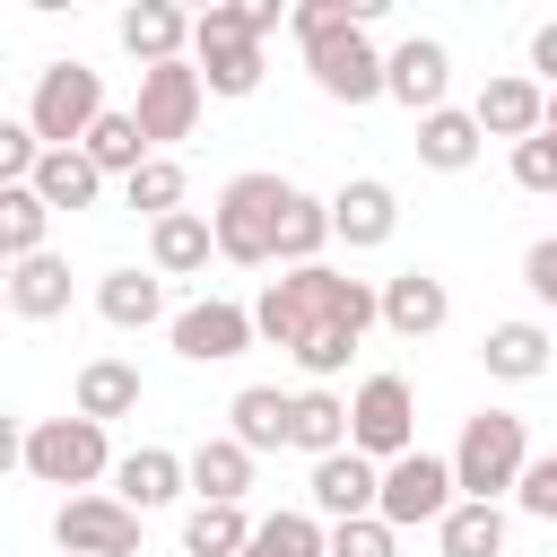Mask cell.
<instances>
[{
  "label": "cell",
  "instance_id": "8d00e7d4",
  "mask_svg": "<svg viewBox=\"0 0 557 557\" xmlns=\"http://www.w3.org/2000/svg\"><path fill=\"white\" fill-rule=\"evenodd\" d=\"M357 339H366V331H322V339H305V348H296V366H305V383H331V374H348V357H357Z\"/></svg>",
  "mask_w": 557,
  "mask_h": 557
},
{
  "label": "cell",
  "instance_id": "44dd1931",
  "mask_svg": "<svg viewBox=\"0 0 557 557\" xmlns=\"http://www.w3.org/2000/svg\"><path fill=\"white\" fill-rule=\"evenodd\" d=\"M287 426H296V392H278V383H244L226 400V435L244 453H287Z\"/></svg>",
  "mask_w": 557,
  "mask_h": 557
},
{
  "label": "cell",
  "instance_id": "e0dca14e",
  "mask_svg": "<svg viewBox=\"0 0 557 557\" xmlns=\"http://www.w3.org/2000/svg\"><path fill=\"white\" fill-rule=\"evenodd\" d=\"M479 366H487L496 383H540V374L557 366V331H548V322H531V313H513V322H487V339H479Z\"/></svg>",
  "mask_w": 557,
  "mask_h": 557
},
{
  "label": "cell",
  "instance_id": "7402d4cb",
  "mask_svg": "<svg viewBox=\"0 0 557 557\" xmlns=\"http://www.w3.org/2000/svg\"><path fill=\"white\" fill-rule=\"evenodd\" d=\"M96 313H104L113 331H148V322H174V313H165V278H157V270H131V261L96 278Z\"/></svg>",
  "mask_w": 557,
  "mask_h": 557
},
{
  "label": "cell",
  "instance_id": "7a4b0ae2",
  "mask_svg": "<svg viewBox=\"0 0 557 557\" xmlns=\"http://www.w3.org/2000/svg\"><path fill=\"white\" fill-rule=\"evenodd\" d=\"M287 200H296L287 174H235V183L218 191V209H209V226H218V261H235V270H270V261H278V218H287Z\"/></svg>",
  "mask_w": 557,
  "mask_h": 557
},
{
  "label": "cell",
  "instance_id": "d590c367",
  "mask_svg": "<svg viewBox=\"0 0 557 557\" xmlns=\"http://www.w3.org/2000/svg\"><path fill=\"white\" fill-rule=\"evenodd\" d=\"M331 557H400V531H392L383 513H366V522H331Z\"/></svg>",
  "mask_w": 557,
  "mask_h": 557
},
{
  "label": "cell",
  "instance_id": "5bb4252c",
  "mask_svg": "<svg viewBox=\"0 0 557 557\" xmlns=\"http://www.w3.org/2000/svg\"><path fill=\"white\" fill-rule=\"evenodd\" d=\"M470 113H479L487 139H513V148H522V139L548 131V87H540L531 70H496V78L470 96Z\"/></svg>",
  "mask_w": 557,
  "mask_h": 557
},
{
  "label": "cell",
  "instance_id": "9a60e30c",
  "mask_svg": "<svg viewBox=\"0 0 557 557\" xmlns=\"http://www.w3.org/2000/svg\"><path fill=\"white\" fill-rule=\"evenodd\" d=\"M331 235H339L348 252L392 244V235H400V191H392L383 174H348V183L331 191Z\"/></svg>",
  "mask_w": 557,
  "mask_h": 557
},
{
  "label": "cell",
  "instance_id": "7c38bea8",
  "mask_svg": "<svg viewBox=\"0 0 557 557\" xmlns=\"http://www.w3.org/2000/svg\"><path fill=\"white\" fill-rule=\"evenodd\" d=\"M305 513H322V522H366V513H383V461H366L357 444L331 453V461H313V470H305Z\"/></svg>",
  "mask_w": 557,
  "mask_h": 557
},
{
  "label": "cell",
  "instance_id": "4316f807",
  "mask_svg": "<svg viewBox=\"0 0 557 557\" xmlns=\"http://www.w3.org/2000/svg\"><path fill=\"white\" fill-rule=\"evenodd\" d=\"M287 453H305V461H331V453H348V400H339L331 383H305V392H296Z\"/></svg>",
  "mask_w": 557,
  "mask_h": 557
},
{
  "label": "cell",
  "instance_id": "603a6c76",
  "mask_svg": "<svg viewBox=\"0 0 557 557\" xmlns=\"http://www.w3.org/2000/svg\"><path fill=\"white\" fill-rule=\"evenodd\" d=\"M139 366L131 357H87L78 366V383H70V400H78V418H96V426H113V418H131L139 409Z\"/></svg>",
  "mask_w": 557,
  "mask_h": 557
},
{
  "label": "cell",
  "instance_id": "1f68e13d",
  "mask_svg": "<svg viewBox=\"0 0 557 557\" xmlns=\"http://www.w3.org/2000/svg\"><path fill=\"white\" fill-rule=\"evenodd\" d=\"M244 548H252L244 505H191L183 513V557H244Z\"/></svg>",
  "mask_w": 557,
  "mask_h": 557
},
{
  "label": "cell",
  "instance_id": "f546056e",
  "mask_svg": "<svg viewBox=\"0 0 557 557\" xmlns=\"http://www.w3.org/2000/svg\"><path fill=\"white\" fill-rule=\"evenodd\" d=\"M505 505H479V496H461L444 522H435V548L444 557H505Z\"/></svg>",
  "mask_w": 557,
  "mask_h": 557
},
{
  "label": "cell",
  "instance_id": "6da1fadb",
  "mask_svg": "<svg viewBox=\"0 0 557 557\" xmlns=\"http://www.w3.org/2000/svg\"><path fill=\"white\" fill-rule=\"evenodd\" d=\"M252 322H261L270 348L296 357V348L322 339V331H374V322H383V287H374V278H348V270H331V261L278 270V278L252 296Z\"/></svg>",
  "mask_w": 557,
  "mask_h": 557
},
{
  "label": "cell",
  "instance_id": "f1b7e54d",
  "mask_svg": "<svg viewBox=\"0 0 557 557\" xmlns=\"http://www.w3.org/2000/svg\"><path fill=\"white\" fill-rule=\"evenodd\" d=\"M87 157H96V174H104V183H131L157 148H148V131H139V113H131V104H113V113L87 131Z\"/></svg>",
  "mask_w": 557,
  "mask_h": 557
},
{
  "label": "cell",
  "instance_id": "5b68a950",
  "mask_svg": "<svg viewBox=\"0 0 557 557\" xmlns=\"http://www.w3.org/2000/svg\"><path fill=\"white\" fill-rule=\"evenodd\" d=\"M104 113H113V104H104V70H87V61H44V70H35L26 122H35L44 148H87V131H96Z\"/></svg>",
  "mask_w": 557,
  "mask_h": 557
},
{
  "label": "cell",
  "instance_id": "d6a6232c",
  "mask_svg": "<svg viewBox=\"0 0 557 557\" xmlns=\"http://www.w3.org/2000/svg\"><path fill=\"white\" fill-rule=\"evenodd\" d=\"M322 244H331V200L296 191V200H287V218H278V270H313V261H322Z\"/></svg>",
  "mask_w": 557,
  "mask_h": 557
},
{
  "label": "cell",
  "instance_id": "83f0119b",
  "mask_svg": "<svg viewBox=\"0 0 557 557\" xmlns=\"http://www.w3.org/2000/svg\"><path fill=\"white\" fill-rule=\"evenodd\" d=\"M35 191H44V209L61 218V209H96V200H104V174H96V157H87V148H44Z\"/></svg>",
  "mask_w": 557,
  "mask_h": 557
},
{
  "label": "cell",
  "instance_id": "277c9868",
  "mask_svg": "<svg viewBox=\"0 0 557 557\" xmlns=\"http://www.w3.org/2000/svg\"><path fill=\"white\" fill-rule=\"evenodd\" d=\"M522 470H531V426H522L513 409H479V418H461V444H453V479H461V496L505 505V496L522 487Z\"/></svg>",
  "mask_w": 557,
  "mask_h": 557
},
{
  "label": "cell",
  "instance_id": "ac0fdd59",
  "mask_svg": "<svg viewBox=\"0 0 557 557\" xmlns=\"http://www.w3.org/2000/svg\"><path fill=\"white\" fill-rule=\"evenodd\" d=\"M444 322H453V287H444L435 270L383 278V331H392V339H435Z\"/></svg>",
  "mask_w": 557,
  "mask_h": 557
},
{
  "label": "cell",
  "instance_id": "cb8c5ba5",
  "mask_svg": "<svg viewBox=\"0 0 557 557\" xmlns=\"http://www.w3.org/2000/svg\"><path fill=\"white\" fill-rule=\"evenodd\" d=\"M252 461L261 453H244L235 435H200L191 444V496L200 505H244L252 496Z\"/></svg>",
  "mask_w": 557,
  "mask_h": 557
},
{
  "label": "cell",
  "instance_id": "f35d334b",
  "mask_svg": "<svg viewBox=\"0 0 557 557\" xmlns=\"http://www.w3.org/2000/svg\"><path fill=\"white\" fill-rule=\"evenodd\" d=\"M35 165H44L35 122H0V183H35Z\"/></svg>",
  "mask_w": 557,
  "mask_h": 557
},
{
  "label": "cell",
  "instance_id": "ab89813d",
  "mask_svg": "<svg viewBox=\"0 0 557 557\" xmlns=\"http://www.w3.org/2000/svg\"><path fill=\"white\" fill-rule=\"evenodd\" d=\"M513 183L522 191H557V131H540V139L513 148Z\"/></svg>",
  "mask_w": 557,
  "mask_h": 557
},
{
  "label": "cell",
  "instance_id": "74e56055",
  "mask_svg": "<svg viewBox=\"0 0 557 557\" xmlns=\"http://www.w3.org/2000/svg\"><path fill=\"white\" fill-rule=\"evenodd\" d=\"M513 505H522L531 522H548V531H557V453H531V470H522Z\"/></svg>",
  "mask_w": 557,
  "mask_h": 557
},
{
  "label": "cell",
  "instance_id": "b9f144b4",
  "mask_svg": "<svg viewBox=\"0 0 557 557\" xmlns=\"http://www.w3.org/2000/svg\"><path fill=\"white\" fill-rule=\"evenodd\" d=\"M531 78H540V87H557V17H540V26H531Z\"/></svg>",
  "mask_w": 557,
  "mask_h": 557
},
{
  "label": "cell",
  "instance_id": "2e32d148",
  "mask_svg": "<svg viewBox=\"0 0 557 557\" xmlns=\"http://www.w3.org/2000/svg\"><path fill=\"white\" fill-rule=\"evenodd\" d=\"M191 26H200V9H174V0H139V9H122V52H131L139 70L191 61Z\"/></svg>",
  "mask_w": 557,
  "mask_h": 557
},
{
  "label": "cell",
  "instance_id": "52a82bcc",
  "mask_svg": "<svg viewBox=\"0 0 557 557\" xmlns=\"http://www.w3.org/2000/svg\"><path fill=\"white\" fill-rule=\"evenodd\" d=\"M348 444L366 453V461H400V453H418V392H409V374H366L357 383V400H348Z\"/></svg>",
  "mask_w": 557,
  "mask_h": 557
},
{
  "label": "cell",
  "instance_id": "4fadbf2b",
  "mask_svg": "<svg viewBox=\"0 0 557 557\" xmlns=\"http://www.w3.org/2000/svg\"><path fill=\"white\" fill-rule=\"evenodd\" d=\"M383 96H392V104H409L418 122H426V113H444V96H453V52H444L435 35L392 44V52H383Z\"/></svg>",
  "mask_w": 557,
  "mask_h": 557
},
{
  "label": "cell",
  "instance_id": "3957f363",
  "mask_svg": "<svg viewBox=\"0 0 557 557\" xmlns=\"http://www.w3.org/2000/svg\"><path fill=\"white\" fill-rule=\"evenodd\" d=\"M17 461H26V479H44V487H78V496H96V479H113L122 461H113V444H104V426L96 418H35L26 435H17Z\"/></svg>",
  "mask_w": 557,
  "mask_h": 557
},
{
  "label": "cell",
  "instance_id": "d4e9b609",
  "mask_svg": "<svg viewBox=\"0 0 557 557\" xmlns=\"http://www.w3.org/2000/svg\"><path fill=\"white\" fill-rule=\"evenodd\" d=\"M479 148H487V131H479L470 104H444V113L418 122V165H435V174H470Z\"/></svg>",
  "mask_w": 557,
  "mask_h": 557
},
{
  "label": "cell",
  "instance_id": "836d02e7",
  "mask_svg": "<svg viewBox=\"0 0 557 557\" xmlns=\"http://www.w3.org/2000/svg\"><path fill=\"white\" fill-rule=\"evenodd\" d=\"M244 557H331V522L322 513H261Z\"/></svg>",
  "mask_w": 557,
  "mask_h": 557
},
{
  "label": "cell",
  "instance_id": "d6986e66",
  "mask_svg": "<svg viewBox=\"0 0 557 557\" xmlns=\"http://www.w3.org/2000/svg\"><path fill=\"white\" fill-rule=\"evenodd\" d=\"M113 496H122L131 513H157V505L191 496V453H165V444H139V453H122V470H113Z\"/></svg>",
  "mask_w": 557,
  "mask_h": 557
},
{
  "label": "cell",
  "instance_id": "4dcf8cb0",
  "mask_svg": "<svg viewBox=\"0 0 557 557\" xmlns=\"http://www.w3.org/2000/svg\"><path fill=\"white\" fill-rule=\"evenodd\" d=\"M44 235H52L44 191H35V183H0V252H9V261H35V252H52Z\"/></svg>",
  "mask_w": 557,
  "mask_h": 557
},
{
  "label": "cell",
  "instance_id": "8992f818",
  "mask_svg": "<svg viewBox=\"0 0 557 557\" xmlns=\"http://www.w3.org/2000/svg\"><path fill=\"white\" fill-rule=\"evenodd\" d=\"M191 61L209 78V96H252L261 87V35L244 17V0H209L191 26Z\"/></svg>",
  "mask_w": 557,
  "mask_h": 557
},
{
  "label": "cell",
  "instance_id": "30bf717a",
  "mask_svg": "<svg viewBox=\"0 0 557 557\" xmlns=\"http://www.w3.org/2000/svg\"><path fill=\"white\" fill-rule=\"evenodd\" d=\"M200 104H209V78H200V61H165V70H139V131H148V148L165 157L174 139H191V122H200Z\"/></svg>",
  "mask_w": 557,
  "mask_h": 557
},
{
  "label": "cell",
  "instance_id": "ffe728a7",
  "mask_svg": "<svg viewBox=\"0 0 557 557\" xmlns=\"http://www.w3.org/2000/svg\"><path fill=\"white\" fill-rule=\"evenodd\" d=\"M209 252H218L209 209H174V218H157V226H148V270H157V278H200V270H209Z\"/></svg>",
  "mask_w": 557,
  "mask_h": 557
},
{
  "label": "cell",
  "instance_id": "7bdbcfd3",
  "mask_svg": "<svg viewBox=\"0 0 557 557\" xmlns=\"http://www.w3.org/2000/svg\"><path fill=\"white\" fill-rule=\"evenodd\" d=\"M548 131H557V87H548Z\"/></svg>",
  "mask_w": 557,
  "mask_h": 557
},
{
  "label": "cell",
  "instance_id": "8fae6325",
  "mask_svg": "<svg viewBox=\"0 0 557 557\" xmlns=\"http://www.w3.org/2000/svg\"><path fill=\"white\" fill-rule=\"evenodd\" d=\"M165 339H174L183 366H226V357H244V348L261 339V322H252V305H235V296H200V305H183V313L165 322Z\"/></svg>",
  "mask_w": 557,
  "mask_h": 557
},
{
  "label": "cell",
  "instance_id": "9c48e42d",
  "mask_svg": "<svg viewBox=\"0 0 557 557\" xmlns=\"http://www.w3.org/2000/svg\"><path fill=\"white\" fill-rule=\"evenodd\" d=\"M52 548H61V557H139V513H131L113 487H96V496H61V513H52Z\"/></svg>",
  "mask_w": 557,
  "mask_h": 557
},
{
  "label": "cell",
  "instance_id": "484cf974",
  "mask_svg": "<svg viewBox=\"0 0 557 557\" xmlns=\"http://www.w3.org/2000/svg\"><path fill=\"white\" fill-rule=\"evenodd\" d=\"M9 313H17V322H61V313H70V261H61V252L9 261Z\"/></svg>",
  "mask_w": 557,
  "mask_h": 557
},
{
  "label": "cell",
  "instance_id": "e575fe53",
  "mask_svg": "<svg viewBox=\"0 0 557 557\" xmlns=\"http://www.w3.org/2000/svg\"><path fill=\"white\" fill-rule=\"evenodd\" d=\"M122 200H131L148 226H157V218H174V209H183V157H148V165L122 183Z\"/></svg>",
  "mask_w": 557,
  "mask_h": 557
},
{
  "label": "cell",
  "instance_id": "60d3db41",
  "mask_svg": "<svg viewBox=\"0 0 557 557\" xmlns=\"http://www.w3.org/2000/svg\"><path fill=\"white\" fill-rule=\"evenodd\" d=\"M522 287H531V305L557 322V235H540V244L522 252Z\"/></svg>",
  "mask_w": 557,
  "mask_h": 557
},
{
  "label": "cell",
  "instance_id": "ba28073f",
  "mask_svg": "<svg viewBox=\"0 0 557 557\" xmlns=\"http://www.w3.org/2000/svg\"><path fill=\"white\" fill-rule=\"evenodd\" d=\"M461 505V479H453V453H400L392 470H383V522L392 531H435L444 513Z\"/></svg>",
  "mask_w": 557,
  "mask_h": 557
}]
</instances>
